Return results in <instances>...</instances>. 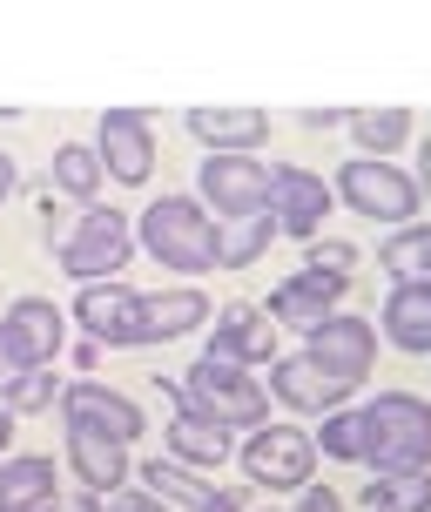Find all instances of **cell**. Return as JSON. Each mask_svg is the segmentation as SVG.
Returning a JSON list of instances; mask_svg holds the SVG:
<instances>
[{"label":"cell","instance_id":"6da1fadb","mask_svg":"<svg viewBox=\"0 0 431 512\" xmlns=\"http://www.w3.org/2000/svg\"><path fill=\"white\" fill-rule=\"evenodd\" d=\"M357 418H364V465H371V479L431 472V398L378 391L371 405H357Z\"/></svg>","mask_w":431,"mask_h":512},{"label":"cell","instance_id":"7a4b0ae2","mask_svg":"<svg viewBox=\"0 0 431 512\" xmlns=\"http://www.w3.org/2000/svg\"><path fill=\"white\" fill-rule=\"evenodd\" d=\"M162 398L189 405L196 418L223 425V432H256V425H270V391L256 384V371H236V364H216V358H196L176 384H162Z\"/></svg>","mask_w":431,"mask_h":512},{"label":"cell","instance_id":"3957f363","mask_svg":"<svg viewBox=\"0 0 431 512\" xmlns=\"http://www.w3.org/2000/svg\"><path fill=\"white\" fill-rule=\"evenodd\" d=\"M135 250H149L176 277H203V270H216V223L196 196H155L135 216Z\"/></svg>","mask_w":431,"mask_h":512},{"label":"cell","instance_id":"277c9868","mask_svg":"<svg viewBox=\"0 0 431 512\" xmlns=\"http://www.w3.org/2000/svg\"><path fill=\"white\" fill-rule=\"evenodd\" d=\"M330 196L344 209H357L364 223H384V230H405L418 223V182L398 169V162H371V155H351L337 176H330Z\"/></svg>","mask_w":431,"mask_h":512},{"label":"cell","instance_id":"5b68a950","mask_svg":"<svg viewBox=\"0 0 431 512\" xmlns=\"http://www.w3.org/2000/svg\"><path fill=\"white\" fill-rule=\"evenodd\" d=\"M236 465H243V479L263 486V492H304V486H317V445H310V432H304V425H290V418H270V425L243 432Z\"/></svg>","mask_w":431,"mask_h":512},{"label":"cell","instance_id":"8992f818","mask_svg":"<svg viewBox=\"0 0 431 512\" xmlns=\"http://www.w3.org/2000/svg\"><path fill=\"white\" fill-rule=\"evenodd\" d=\"M61 351H68V310H54L48 297H14L0 317V384L27 378V371H54Z\"/></svg>","mask_w":431,"mask_h":512},{"label":"cell","instance_id":"52a82bcc","mask_svg":"<svg viewBox=\"0 0 431 512\" xmlns=\"http://www.w3.org/2000/svg\"><path fill=\"white\" fill-rule=\"evenodd\" d=\"M128 256H135V223L122 209H88L75 230L54 243V263L75 283H122Z\"/></svg>","mask_w":431,"mask_h":512},{"label":"cell","instance_id":"ba28073f","mask_svg":"<svg viewBox=\"0 0 431 512\" xmlns=\"http://www.w3.org/2000/svg\"><path fill=\"white\" fill-rule=\"evenodd\" d=\"M203 196L196 203L209 209V223H250V216H270V162H256V155H209L203 169Z\"/></svg>","mask_w":431,"mask_h":512},{"label":"cell","instance_id":"9c48e42d","mask_svg":"<svg viewBox=\"0 0 431 512\" xmlns=\"http://www.w3.org/2000/svg\"><path fill=\"white\" fill-rule=\"evenodd\" d=\"M304 358L317 364L324 378H337L344 391H357V384L371 378V364H378V324L337 310V317H324V324L304 337Z\"/></svg>","mask_w":431,"mask_h":512},{"label":"cell","instance_id":"30bf717a","mask_svg":"<svg viewBox=\"0 0 431 512\" xmlns=\"http://www.w3.org/2000/svg\"><path fill=\"white\" fill-rule=\"evenodd\" d=\"M330 209H337V196H330V182L317 169H304V162H270V223H277V236L317 243Z\"/></svg>","mask_w":431,"mask_h":512},{"label":"cell","instance_id":"8fae6325","mask_svg":"<svg viewBox=\"0 0 431 512\" xmlns=\"http://www.w3.org/2000/svg\"><path fill=\"white\" fill-rule=\"evenodd\" d=\"M95 162H102L108 182H128V189H142L155 182V128L142 108H108L102 122H95Z\"/></svg>","mask_w":431,"mask_h":512},{"label":"cell","instance_id":"7c38bea8","mask_svg":"<svg viewBox=\"0 0 431 512\" xmlns=\"http://www.w3.org/2000/svg\"><path fill=\"white\" fill-rule=\"evenodd\" d=\"M75 324H81L88 344L142 351V290H128V283H81L75 290Z\"/></svg>","mask_w":431,"mask_h":512},{"label":"cell","instance_id":"4fadbf2b","mask_svg":"<svg viewBox=\"0 0 431 512\" xmlns=\"http://www.w3.org/2000/svg\"><path fill=\"white\" fill-rule=\"evenodd\" d=\"M61 425H88V432L115 438V445H135V438L149 432L142 405H135V398H122L115 384H95V378L61 384Z\"/></svg>","mask_w":431,"mask_h":512},{"label":"cell","instance_id":"5bb4252c","mask_svg":"<svg viewBox=\"0 0 431 512\" xmlns=\"http://www.w3.org/2000/svg\"><path fill=\"white\" fill-rule=\"evenodd\" d=\"M203 358L236 364V371H256V364H277V324L263 317V304H223L216 310V331H209Z\"/></svg>","mask_w":431,"mask_h":512},{"label":"cell","instance_id":"9a60e30c","mask_svg":"<svg viewBox=\"0 0 431 512\" xmlns=\"http://www.w3.org/2000/svg\"><path fill=\"white\" fill-rule=\"evenodd\" d=\"M344 290H351L344 277H324V270H290V277L270 290L263 317H270V324H290V331L310 337L324 317H337V310H344Z\"/></svg>","mask_w":431,"mask_h":512},{"label":"cell","instance_id":"2e32d148","mask_svg":"<svg viewBox=\"0 0 431 512\" xmlns=\"http://www.w3.org/2000/svg\"><path fill=\"white\" fill-rule=\"evenodd\" d=\"M263 391H270V405L297 411V418H317V425H324L330 411H344V398H351V391L337 378H324L304 351H283V358L270 364V384H263Z\"/></svg>","mask_w":431,"mask_h":512},{"label":"cell","instance_id":"e0dca14e","mask_svg":"<svg viewBox=\"0 0 431 512\" xmlns=\"http://www.w3.org/2000/svg\"><path fill=\"white\" fill-rule=\"evenodd\" d=\"M162 459L182 465V472H223L229 459H236V432H223V425H209V418H196L189 405H176V418H169V432H162Z\"/></svg>","mask_w":431,"mask_h":512},{"label":"cell","instance_id":"ac0fdd59","mask_svg":"<svg viewBox=\"0 0 431 512\" xmlns=\"http://www.w3.org/2000/svg\"><path fill=\"white\" fill-rule=\"evenodd\" d=\"M182 128H189L209 155H256L270 142V108H189Z\"/></svg>","mask_w":431,"mask_h":512},{"label":"cell","instance_id":"d6986e66","mask_svg":"<svg viewBox=\"0 0 431 512\" xmlns=\"http://www.w3.org/2000/svg\"><path fill=\"white\" fill-rule=\"evenodd\" d=\"M378 331H384V344H398L411 358H431V277L391 283V297L378 310Z\"/></svg>","mask_w":431,"mask_h":512},{"label":"cell","instance_id":"ffe728a7","mask_svg":"<svg viewBox=\"0 0 431 512\" xmlns=\"http://www.w3.org/2000/svg\"><path fill=\"white\" fill-rule=\"evenodd\" d=\"M61 472L41 452H14L0 459V512H61Z\"/></svg>","mask_w":431,"mask_h":512},{"label":"cell","instance_id":"44dd1931","mask_svg":"<svg viewBox=\"0 0 431 512\" xmlns=\"http://www.w3.org/2000/svg\"><path fill=\"white\" fill-rule=\"evenodd\" d=\"M68 465H75L81 492H95V499L122 492L128 472H135L128 445H115V438H102V432H88V425H68Z\"/></svg>","mask_w":431,"mask_h":512},{"label":"cell","instance_id":"7402d4cb","mask_svg":"<svg viewBox=\"0 0 431 512\" xmlns=\"http://www.w3.org/2000/svg\"><path fill=\"white\" fill-rule=\"evenodd\" d=\"M209 324L203 290H142V344H182Z\"/></svg>","mask_w":431,"mask_h":512},{"label":"cell","instance_id":"603a6c76","mask_svg":"<svg viewBox=\"0 0 431 512\" xmlns=\"http://www.w3.org/2000/svg\"><path fill=\"white\" fill-rule=\"evenodd\" d=\"M135 486L149 492V499H162L169 512H203L209 506V479H196V472H182V465H169V459H142V472H135Z\"/></svg>","mask_w":431,"mask_h":512},{"label":"cell","instance_id":"cb8c5ba5","mask_svg":"<svg viewBox=\"0 0 431 512\" xmlns=\"http://www.w3.org/2000/svg\"><path fill=\"white\" fill-rule=\"evenodd\" d=\"M351 142L371 162H391V149L411 142V108H351Z\"/></svg>","mask_w":431,"mask_h":512},{"label":"cell","instance_id":"d4e9b609","mask_svg":"<svg viewBox=\"0 0 431 512\" xmlns=\"http://www.w3.org/2000/svg\"><path fill=\"white\" fill-rule=\"evenodd\" d=\"M48 182L68 196V203H88V209H95V196H102L108 176H102V162H95V149H88V142H61V149H54V162H48Z\"/></svg>","mask_w":431,"mask_h":512},{"label":"cell","instance_id":"484cf974","mask_svg":"<svg viewBox=\"0 0 431 512\" xmlns=\"http://www.w3.org/2000/svg\"><path fill=\"white\" fill-rule=\"evenodd\" d=\"M378 263L391 270V283H411V277H431V223H405L378 243Z\"/></svg>","mask_w":431,"mask_h":512},{"label":"cell","instance_id":"4316f807","mask_svg":"<svg viewBox=\"0 0 431 512\" xmlns=\"http://www.w3.org/2000/svg\"><path fill=\"white\" fill-rule=\"evenodd\" d=\"M270 243H277V223L270 216L229 223V230H216V270H250L256 256H270Z\"/></svg>","mask_w":431,"mask_h":512},{"label":"cell","instance_id":"83f0119b","mask_svg":"<svg viewBox=\"0 0 431 512\" xmlns=\"http://www.w3.org/2000/svg\"><path fill=\"white\" fill-rule=\"evenodd\" d=\"M310 445H317V459H337V465H364V418H357V405L330 411L324 425L310 432Z\"/></svg>","mask_w":431,"mask_h":512},{"label":"cell","instance_id":"f1b7e54d","mask_svg":"<svg viewBox=\"0 0 431 512\" xmlns=\"http://www.w3.org/2000/svg\"><path fill=\"white\" fill-rule=\"evenodd\" d=\"M357 506L364 512H431V472H411V479H371Z\"/></svg>","mask_w":431,"mask_h":512},{"label":"cell","instance_id":"f546056e","mask_svg":"<svg viewBox=\"0 0 431 512\" xmlns=\"http://www.w3.org/2000/svg\"><path fill=\"white\" fill-rule=\"evenodd\" d=\"M0 398H7L14 418H21V411H48V405H61V378H54V371H27V378L0 384Z\"/></svg>","mask_w":431,"mask_h":512},{"label":"cell","instance_id":"4dcf8cb0","mask_svg":"<svg viewBox=\"0 0 431 512\" xmlns=\"http://www.w3.org/2000/svg\"><path fill=\"white\" fill-rule=\"evenodd\" d=\"M304 270H324V277H344V283H351L357 250L344 243V236H317V243H304Z\"/></svg>","mask_w":431,"mask_h":512},{"label":"cell","instance_id":"1f68e13d","mask_svg":"<svg viewBox=\"0 0 431 512\" xmlns=\"http://www.w3.org/2000/svg\"><path fill=\"white\" fill-rule=\"evenodd\" d=\"M102 512H169V506L149 499L142 486H122V492H108V499H102Z\"/></svg>","mask_w":431,"mask_h":512},{"label":"cell","instance_id":"d6a6232c","mask_svg":"<svg viewBox=\"0 0 431 512\" xmlns=\"http://www.w3.org/2000/svg\"><path fill=\"white\" fill-rule=\"evenodd\" d=\"M283 512H344V499H337L330 486H304V492H297V506H283Z\"/></svg>","mask_w":431,"mask_h":512},{"label":"cell","instance_id":"836d02e7","mask_svg":"<svg viewBox=\"0 0 431 512\" xmlns=\"http://www.w3.org/2000/svg\"><path fill=\"white\" fill-rule=\"evenodd\" d=\"M68 358H75L81 378H95V364H102V344H88V337H81V344H68Z\"/></svg>","mask_w":431,"mask_h":512},{"label":"cell","instance_id":"e575fe53","mask_svg":"<svg viewBox=\"0 0 431 512\" xmlns=\"http://www.w3.org/2000/svg\"><path fill=\"white\" fill-rule=\"evenodd\" d=\"M351 122V108H304V128H337Z\"/></svg>","mask_w":431,"mask_h":512},{"label":"cell","instance_id":"d590c367","mask_svg":"<svg viewBox=\"0 0 431 512\" xmlns=\"http://www.w3.org/2000/svg\"><path fill=\"white\" fill-rule=\"evenodd\" d=\"M14 189H21V162H14V155L0 149V203H7V196H14Z\"/></svg>","mask_w":431,"mask_h":512},{"label":"cell","instance_id":"8d00e7d4","mask_svg":"<svg viewBox=\"0 0 431 512\" xmlns=\"http://www.w3.org/2000/svg\"><path fill=\"white\" fill-rule=\"evenodd\" d=\"M203 512H243V492H236V486H216V492H209V506Z\"/></svg>","mask_w":431,"mask_h":512},{"label":"cell","instance_id":"74e56055","mask_svg":"<svg viewBox=\"0 0 431 512\" xmlns=\"http://www.w3.org/2000/svg\"><path fill=\"white\" fill-rule=\"evenodd\" d=\"M411 182H418V196H425V203H431V135H425V142H418V176H411Z\"/></svg>","mask_w":431,"mask_h":512},{"label":"cell","instance_id":"f35d334b","mask_svg":"<svg viewBox=\"0 0 431 512\" xmlns=\"http://www.w3.org/2000/svg\"><path fill=\"white\" fill-rule=\"evenodd\" d=\"M7 452H14V411L0 405V459H7Z\"/></svg>","mask_w":431,"mask_h":512},{"label":"cell","instance_id":"ab89813d","mask_svg":"<svg viewBox=\"0 0 431 512\" xmlns=\"http://www.w3.org/2000/svg\"><path fill=\"white\" fill-rule=\"evenodd\" d=\"M75 512H102V499H95V492H81V499H75Z\"/></svg>","mask_w":431,"mask_h":512},{"label":"cell","instance_id":"60d3db41","mask_svg":"<svg viewBox=\"0 0 431 512\" xmlns=\"http://www.w3.org/2000/svg\"><path fill=\"white\" fill-rule=\"evenodd\" d=\"M263 512H283V506H263Z\"/></svg>","mask_w":431,"mask_h":512}]
</instances>
